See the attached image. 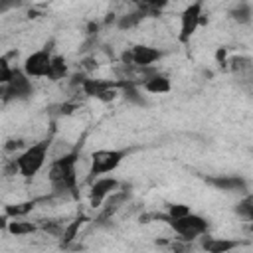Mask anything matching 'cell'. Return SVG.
I'll use <instances>...</instances> for the list:
<instances>
[{
    "instance_id": "5b68a950",
    "label": "cell",
    "mask_w": 253,
    "mask_h": 253,
    "mask_svg": "<svg viewBox=\"0 0 253 253\" xmlns=\"http://www.w3.org/2000/svg\"><path fill=\"white\" fill-rule=\"evenodd\" d=\"M34 95V85H32V77H28L24 71L14 69L12 77L8 79V83L0 85V99L4 103H12V101H28Z\"/></svg>"
},
{
    "instance_id": "6da1fadb",
    "label": "cell",
    "mask_w": 253,
    "mask_h": 253,
    "mask_svg": "<svg viewBox=\"0 0 253 253\" xmlns=\"http://www.w3.org/2000/svg\"><path fill=\"white\" fill-rule=\"evenodd\" d=\"M77 158L79 154L75 150L55 158L49 164L47 170V180L53 188L55 194H65V192H73L77 186Z\"/></svg>"
},
{
    "instance_id": "d6986e66",
    "label": "cell",
    "mask_w": 253,
    "mask_h": 253,
    "mask_svg": "<svg viewBox=\"0 0 253 253\" xmlns=\"http://www.w3.org/2000/svg\"><path fill=\"white\" fill-rule=\"evenodd\" d=\"M136 10H142L146 16H152V14H158L170 0H130Z\"/></svg>"
},
{
    "instance_id": "30bf717a",
    "label": "cell",
    "mask_w": 253,
    "mask_h": 253,
    "mask_svg": "<svg viewBox=\"0 0 253 253\" xmlns=\"http://www.w3.org/2000/svg\"><path fill=\"white\" fill-rule=\"evenodd\" d=\"M117 188H119V180L117 178L107 176V174L105 176H97L95 182L91 184V190H89V204L93 208H99L105 202V198L111 192H115Z\"/></svg>"
},
{
    "instance_id": "2e32d148",
    "label": "cell",
    "mask_w": 253,
    "mask_h": 253,
    "mask_svg": "<svg viewBox=\"0 0 253 253\" xmlns=\"http://www.w3.org/2000/svg\"><path fill=\"white\" fill-rule=\"evenodd\" d=\"M251 16H253V10H251V4L249 2H237V6H233L229 10V18L241 26L249 24L251 22Z\"/></svg>"
},
{
    "instance_id": "ba28073f",
    "label": "cell",
    "mask_w": 253,
    "mask_h": 253,
    "mask_svg": "<svg viewBox=\"0 0 253 253\" xmlns=\"http://www.w3.org/2000/svg\"><path fill=\"white\" fill-rule=\"evenodd\" d=\"M162 55H164V53H162L158 47L138 43V45H132L128 51L123 53V61H126V63H130V65H136V67L144 69V67L154 65L156 61H160Z\"/></svg>"
},
{
    "instance_id": "277c9868",
    "label": "cell",
    "mask_w": 253,
    "mask_h": 253,
    "mask_svg": "<svg viewBox=\"0 0 253 253\" xmlns=\"http://www.w3.org/2000/svg\"><path fill=\"white\" fill-rule=\"evenodd\" d=\"M126 154H128V148H99V150H95L91 154V166H89L91 178L111 174L113 170H117L121 166V162L126 158Z\"/></svg>"
},
{
    "instance_id": "7a4b0ae2",
    "label": "cell",
    "mask_w": 253,
    "mask_h": 253,
    "mask_svg": "<svg viewBox=\"0 0 253 253\" xmlns=\"http://www.w3.org/2000/svg\"><path fill=\"white\" fill-rule=\"evenodd\" d=\"M49 146L51 140L49 138H42L30 146H26L14 160H16V168L18 174L22 178H34L47 162V154H49Z\"/></svg>"
},
{
    "instance_id": "7402d4cb",
    "label": "cell",
    "mask_w": 253,
    "mask_h": 253,
    "mask_svg": "<svg viewBox=\"0 0 253 253\" xmlns=\"http://www.w3.org/2000/svg\"><path fill=\"white\" fill-rule=\"evenodd\" d=\"M188 211H192V210H190V206H186V204H170L168 210H166V213H164V215H158V217L170 221V219H176V217H180V215H186Z\"/></svg>"
},
{
    "instance_id": "3957f363",
    "label": "cell",
    "mask_w": 253,
    "mask_h": 253,
    "mask_svg": "<svg viewBox=\"0 0 253 253\" xmlns=\"http://www.w3.org/2000/svg\"><path fill=\"white\" fill-rule=\"evenodd\" d=\"M166 223H168L170 229H172L180 239H184V241H194V239H198L200 235L208 233V229H210V221H208L204 215L194 213V211H188L186 215H180V217L170 219V221H166Z\"/></svg>"
},
{
    "instance_id": "9a60e30c",
    "label": "cell",
    "mask_w": 253,
    "mask_h": 253,
    "mask_svg": "<svg viewBox=\"0 0 253 253\" xmlns=\"http://www.w3.org/2000/svg\"><path fill=\"white\" fill-rule=\"evenodd\" d=\"M6 231L10 235H16V237H24V235H32L38 231V225L32 223V221H26L22 217H10L8 219V225H6Z\"/></svg>"
},
{
    "instance_id": "7c38bea8",
    "label": "cell",
    "mask_w": 253,
    "mask_h": 253,
    "mask_svg": "<svg viewBox=\"0 0 253 253\" xmlns=\"http://www.w3.org/2000/svg\"><path fill=\"white\" fill-rule=\"evenodd\" d=\"M81 89L85 91V95L95 97V99H103V101H109V99L115 97L113 85L107 83V81H99V79H83Z\"/></svg>"
},
{
    "instance_id": "4fadbf2b",
    "label": "cell",
    "mask_w": 253,
    "mask_h": 253,
    "mask_svg": "<svg viewBox=\"0 0 253 253\" xmlns=\"http://www.w3.org/2000/svg\"><path fill=\"white\" fill-rule=\"evenodd\" d=\"M202 237V249L208 253H229L237 247V241L225 239V237H211L208 233L200 235Z\"/></svg>"
},
{
    "instance_id": "8992f818",
    "label": "cell",
    "mask_w": 253,
    "mask_h": 253,
    "mask_svg": "<svg viewBox=\"0 0 253 253\" xmlns=\"http://www.w3.org/2000/svg\"><path fill=\"white\" fill-rule=\"evenodd\" d=\"M202 18H204V0H194L182 10V14H180V32H178L180 43L190 42V38L196 34V30L202 24Z\"/></svg>"
},
{
    "instance_id": "ac0fdd59",
    "label": "cell",
    "mask_w": 253,
    "mask_h": 253,
    "mask_svg": "<svg viewBox=\"0 0 253 253\" xmlns=\"http://www.w3.org/2000/svg\"><path fill=\"white\" fill-rule=\"evenodd\" d=\"M144 18H146V14H144L142 10H134V12H130V14L119 16V20H117V28H119V30H130V28L138 26Z\"/></svg>"
},
{
    "instance_id": "484cf974",
    "label": "cell",
    "mask_w": 253,
    "mask_h": 253,
    "mask_svg": "<svg viewBox=\"0 0 253 253\" xmlns=\"http://www.w3.org/2000/svg\"><path fill=\"white\" fill-rule=\"evenodd\" d=\"M18 148H22V140H8L6 150H18Z\"/></svg>"
},
{
    "instance_id": "8fae6325",
    "label": "cell",
    "mask_w": 253,
    "mask_h": 253,
    "mask_svg": "<svg viewBox=\"0 0 253 253\" xmlns=\"http://www.w3.org/2000/svg\"><path fill=\"white\" fill-rule=\"evenodd\" d=\"M142 91L144 93H152V95H164V93H170L172 89V83L166 75L158 73V71H152L150 75H146L140 83Z\"/></svg>"
},
{
    "instance_id": "e0dca14e",
    "label": "cell",
    "mask_w": 253,
    "mask_h": 253,
    "mask_svg": "<svg viewBox=\"0 0 253 253\" xmlns=\"http://www.w3.org/2000/svg\"><path fill=\"white\" fill-rule=\"evenodd\" d=\"M67 75V61L65 57L61 55H53L51 57V63H49V73H47V79L51 81H59Z\"/></svg>"
},
{
    "instance_id": "5bb4252c",
    "label": "cell",
    "mask_w": 253,
    "mask_h": 253,
    "mask_svg": "<svg viewBox=\"0 0 253 253\" xmlns=\"http://www.w3.org/2000/svg\"><path fill=\"white\" fill-rule=\"evenodd\" d=\"M121 93H123V99L130 105H136V107H146L148 101L144 97V91L140 87V83L136 81H123L121 83Z\"/></svg>"
},
{
    "instance_id": "9c48e42d",
    "label": "cell",
    "mask_w": 253,
    "mask_h": 253,
    "mask_svg": "<svg viewBox=\"0 0 253 253\" xmlns=\"http://www.w3.org/2000/svg\"><path fill=\"white\" fill-rule=\"evenodd\" d=\"M206 182L213 186L215 190L229 192V194H247L249 182L239 174H217V176H206Z\"/></svg>"
},
{
    "instance_id": "52a82bcc",
    "label": "cell",
    "mask_w": 253,
    "mask_h": 253,
    "mask_svg": "<svg viewBox=\"0 0 253 253\" xmlns=\"http://www.w3.org/2000/svg\"><path fill=\"white\" fill-rule=\"evenodd\" d=\"M51 47L45 43L43 47L32 51L26 59H24V65H22V71L28 75V77H47L49 73V63H51Z\"/></svg>"
},
{
    "instance_id": "603a6c76",
    "label": "cell",
    "mask_w": 253,
    "mask_h": 253,
    "mask_svg": "<svg viewBox=\"0 0 253 253\" xmlns=\"http://www.w3.org/2000/svg\"><path fill=\"white\" fill-rule=\"evenodd\" d=\"M12 73H14V69H12L10 61H8L6 57H2V55H0V85L8 83V79L12 77Z\"/></svg>"
},
{
    "instance_id": "cb8c5ba5",
    "label": "cell",
    "mask_w": 253,
    "mask_h": 253,
    "mask_svg": "<svg viewBox=\"0 0 253 253\" xmlns=\"http://www.w3.org/2000/svg\"><path fill=\"white\" fill-rule=\"evenodd\" d=\"M20 6H24V0H0V14H6Z\"/></svg>"
},
{
    "instance_id": "44dd1931",
    "label": "cell",
    "mask_w": 253,
    "mask_h": 253,
    "mask_svg": "<svg viewBox=\"0 0 253 253\" xmlns=\"http://www.w3.org/2000/svg\"><path fill=\"white\" fill-rule=\"evenodd\" d=\"M34 208V204L32 202H24V204H10V206H6V215L8 217H24L30 210Z\"/></svg>"
},
{
    "instance_id": "4316f807",
    "label": "cell",
    "mask_w": 253,
    "mask_h": 253,
    "mask_svg": "<svg viewBox=\"0 0 253 253\" xmlns=\"http://www.w3.org/2000/svg\"><path fill=\"white\" fill-rule=\"evenodd\" d=\"M8 219H10V217H8L6 213H4V215H0V229H6V225H8Z\"/></svg>"
},
{
    "instance_id": "ffe728a7",
    "label": "cell",
    "mask_w": 253,
    "mask_h": 253,
    "mask_svg": "<svg viewBox=\"0 0 253 253\" xmlns=\"http://www.w3.org/2000/svg\"><path fill=\"white\" fill-rule=\"evenodd\" d=\"M235 213L243 219H253V196L249 192L243 194V198L235 204Z\"/></svg>"
},
{
    "instance_id": "d4e9b609",
    "label": "cell",
    "mask_w": 253,
    "mask_h": 253,
    "mask_svg": "<svg viewBox=\"0 0 253 253\" xmlns=\"http://www.w3.org/2000/svg\"><path fill=\"white\" fill-rule=\"evenodd\" d=\"M81 225V219L77 217L75 221H71V225L69 227H63V233H61V237H65V241H69V239H73L75 237V233H77V227Z\"/></svg>"
}]
</instances>
